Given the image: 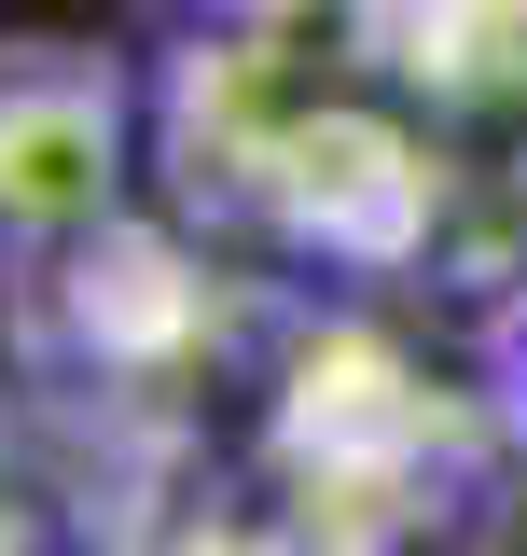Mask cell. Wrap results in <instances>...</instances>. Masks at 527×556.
Segmentation results:
<instances>
[{
	"instance_id": "cell-1",
	"label": "cell",
	"mask_w": 527,
	"mask_h": 556,
	"mask_svg": "<svg viewBox=\"0 0 527 556\" xmlns=\"http://www.w3.org/2000/svg\"><path fill=\"white\" fill-rule=\"evenodd\" d=\"M139 181V84L98 42L14 28L0 42V278H56L126 223Z\"/></svg>"
},
{
	"instance_id": "cell-2",
	"label": "cell",
	"mask_w": 527,
	"mask_h": 556,
	"mask_svg": "<svg viewBox=\"0 0 527 556\" xmlns=\"http://www.w3.org/2000/svg\"><path fill=\"white\" fill-rule=\"evenodd\" d=\"M250 195L292 223V237H320L347 265H389L402 237L430 223V139L375 126V112H292L278 153L250 167Z\"/></svg>"
},
{
	"instance_id": "cell-3",
	"label": "cell",
	"mask_w": 527,
	"mask_h": 556,
	"mask_svg": "<svg viewBox=\"0 0 527 556\" xmlns=\"http://www.w3.org/2000/svg\"><path fill=\"white\" fill-rule=\"evenodd\" d=\"M42 501H56V486H42V459H28V417L0 404V556H14V543H42V529H56Z\"/></svg>"
},
{
	"instance_id": "cell-4",
	"label": "cell",
	"mask_w": 527,
	"mask_h": 556,
	"mask_svg": "<svg viewBox=\"0 0 527 556\" xmlns=\"http://www.w3.org/2000/svg\"><path fill=\"white\" fill-rule=\"evenodd\" d=\"M208 28H250V42H292V28H347V14H375V0H195Z\"/></svg>"
}]
</instances>
